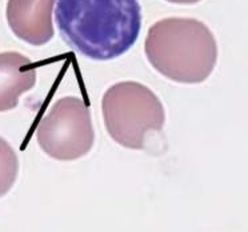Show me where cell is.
<instances>
[{"label": "cell", "instance_id": "6da1fadb", "mask_svg": "<svg viewBox=\"0 0 248 232\" xmlns=\"http://www.w3.org/2000/svg\"><path fill=\"white\" fill-rule=\"evenodd\" d=\"M55 22L71 48L88 59L112 60L138 42V0H58Z\"/></svg>", "mask_w": 248, "mask_h": 232}, {"label": "cell", "instance_id": "7a4b0ae2", "mask_svg": "<svg viewBox=\"0 0 248 232\" xmlns=\"http://www.w3.org/2000/svg\"><path fill=\"white\" fill-rule=\"evenodd\" d=\"M144 51L160 75L182 84L207 80L217 62L214 33L192 17H166L152 24Z\"/></svg>", "mask_w": 248, "mask_h": 232}, {"label": "cell", "instance_id": "3957f363", "mask_svg": "<svg viewBox=\"0 0 248 232\" xmlns=\"http://www.w3.org/2000/svg\"><path fill=\"white\" fill-rule=\"evenodd\" d=\"M108 135L130 150H143L150 132L160 131L166 112L160 99L138 81H120L108 88L102 100Z\"/></svg>", "mask_w": 248, "mask_h": 232}, {"label": "cell", "instance_id": "277c9868", "mask_svg": "<svg viewBox=\"0 0 248 232\" xmlns=\"http://www.w3.org/2000/svg\"><path fill=\"white\" fill-rule=\"evenodd\" d=\"M40 148L49 157L71 162L86 156L95 141L90 108L84 100L65 96L55 103L36 128Z\"/></svg>", "mask_w": 248, "mask_h": 232}, {"label": "cell", "instance_id": "5b68a950", "mask_svg": "<svg viewBox=\"0 0 248 232\" xmlns=\"http://www.w3.org/2000/svg\"><path fill=\"white\" fill-rule=\"evenodd\" d=\"M56 0H8L7 22L15 36L32 46L54 38L52 11Z\"/></svg>", "mask_w": 248, "mask_h": 232}, {"label": "cell", "instance_id": "8992f818", "mask_svg": "<svg viewBox=\"0 0 248 232\" xmlns=\"http://www.w3.org/2000/svg\"><path fill=\"white\" fill-rule=\"evenodd\" d=\"M36 83V65L19 52L0 54V112L17 107L22 93Z\"/></svg>", "mask_w": 248, "mask_h": 232}, {"label": "cell", "instance_id": "52a82bcc", "mask_svg": "<svg viewBox=\"0 0 248 232\" xmlns=\"http://www.w3.org/2000/svg\"><path fill=\"white\" fill-rule=\"evenodd\" d=\"M19 159L12 146L0 136V198L7 195L16 182Z\"/></svg>", "mask_w": 248, "mask_h": 232}, {"label": "cell", "instance_id": "ba28073f", "mask_svg": "<svg viewBox=\"0 0 248 232\" xmlns=\"http://www.w3.org/2000/svg\"><path fill=\"white\" fill-rule=\"evenodd\" d=\"M167 1L173 4H196L200 0H167Z\"/></svg>", "mask_w": 248, "mask_h": 232}]
</instances>
